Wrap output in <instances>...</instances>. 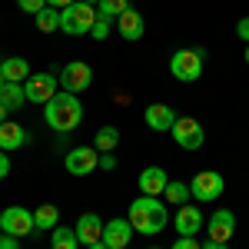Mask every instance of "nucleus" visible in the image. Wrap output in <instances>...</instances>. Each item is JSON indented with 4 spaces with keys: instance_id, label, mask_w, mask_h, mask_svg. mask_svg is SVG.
I'll use <instances>...</instances> for the list:
<instances>
[{
    "instance_id": "nucleus-24",
    "label": "nucleus",
    "mask_w": 249,
    "mask_h": 249,
    "mask_svg": "<svg viewBox=\"0 0 249 249\" xmlns=\"http://www.w3.org/2000/svg\"><path fill=\"white\" fill-rule=\"evenodd\" d=\"M50 249H80L77 232L67 230V226H57V230L50 232Z\"/></svg>"
},
{
    "instance_id": "nucleus-3",
    "label": "nucleus",
    "mask_w": 249,
    "mask_h": 249,
    "mask_svg": "<svg viewBox=\"0 0 249 249\" xmlns=\"http://www.w3.org/2000/svg\"><path fill=\"white\" fill-rule=\"evenodd\" d=\"M203 60H206V47H179V50H173L170 57V73L173 80H179V83H196V80L203 77Z\"/></svg>"
},
{
    "instance_id": "nucleus-9",
    "label": "nucleus",
    "mask_w": 249,
    "mask_h": 249,
    "mask_svg": "<svg viewBox=\"0 0 249 249\" xmlns=\"http://www.w3.org/2000/svg\"><path fill=\"white\" fill-rule=\"evenodd\" d=\"M57 80H60L63 90L83 93V90L93 83V70H90V63H83V60H70V63H63V70L57 73Z\"/></svg>"
},
{
    "instance_id": "nucleus-8",
    "label": "nucleus",
    "mask_w": 249,
    "mask_h": 249,
    "mask_svg": "<svg viewBox=\"0 0 249 249\" xmlns=\"http://www.w3.org/2000/svg\"><path fill=\"white\" fill-rule=\"evenodd\" d=\"M173 140H176V146H183V150H199L203 143H206V130H203V123L199 120H193V116H179L176 123H173Z\"/></svg>"
},
{
    "instance_id": "nucleus-21",
    "label": "nucleus",
    "mask_w": 249,
    "mask_h": 249,
    "mask_svg": "<svg viewBox=\"0 0 249 249\" xmlns=\"http://www.w3.org/2000/svg\"><path fill=\"white\" fill-rule=\"evenodd\" d=\"M0 103L14 113V110H20L23 103H27V93H23V83H3L0 87Z\"/></svg>"
},
{
    "instance_id": "nucleus-11",
    "label": "nucleus",
    "mask_w": 249,
    "mask_h": 249,
    "mask_svg": "<svg viewBox=\"0 0 249 249\" xmlns=\"http://www.w3.org/2000/svg\"><path fill=\"white\" fill-rule=\"evenodd\" d=\"M133 223L126 219V216H116L110 219L107 226H103V243L110 249H130V239H133Z\"/></svg>"
},
{
    "instance_id": "nucleus-15",
    "label": "nucleus",
    "mask_w": 249,
    "mask_h": 249,
    "mask_svg": "<svg viewBox=\"0 0 249 249\" xmlns=\"http://www.w3.org/2000/svg\"><path fill=\"white\" fill-rule=\"evenodd\" d=\"M136 183H140V193H143V196H163L170 176H166L163 166H146V170L136 176Z\"/></svg>"
},
{
    "instance_id": "nucleus-16",
    "label": "nucleus",
    "mask_w": 249,
    "mask_h": 249,
    "mask_svg": "<svg viewBox=\"0 0 249 249\" xmlns=\"http://www.w3.org/2000/svg\"><path fill=\"white\" fill-rule=\"evenodd\" d=\"M173 230L179 232V236H196V232L203 230V213L199 206H179L176 210V219H173Z\"/></svg>"
},
{
    "instance_id": "nucleus-19",
    "label": "nucleus",
    "mask_w": 249,
    "mask_h": 249,
    "mask_svg": "<svg viewBox=\"0 0 249 249\" xmlns=\"http://www.w3.org/2000/svg\"><path fill=\"white\" fill-rule=\"evenodd\" d=\"M0 73H3L7 83H27L30 63H27L23 57H7V60H0Z\"/></svg>"
},
{
    "instance_id": "nucleus-4",
    "label": "nucleus",
    "mask_w": 249,
    "mask_h": 249,
    "mask_svg": "<svg viewBox=\"0 0 249 249\" xmlns=\"http://www.w3.org/2000/svg\"><path fill=\"white\" fill-rule=\"evenodd\" d=\"M96 7L93 3H83L77 0L73 7H67V10H60V30L67 34V37H83V34H90L96 23Z\"/></svg>"
},
{
    "instance_id": "nucleus-1",
    "label": "nucleus",
    "mask_w": 249,
    "mask_h": 249,
    "mask_svg": "<svg viewBox=\"0 0 249 249\" xmlns=\"http://www.w3.org/2000/svg\"><path fill=\"white\" fill-rule=\"evenodd\" d=\"M126 219L133 223L136 232H143V236H156V232L166 230V223H170V210H166V203H163L160 196H143V193H140V199H133L130 210H126Z\"/></svg>"
},
{
    "instance_id": "nucleus-5",
    "label": "nucleus",
    "mask_w": 249,
    "mask_h": 249,
    "mask_svg": "<svg viewBox=\"0 0 249 249\" xmlns=\"http://www.w3.org/2000/svg\"><path fill=\"white\" fill-rule=\"evenodd\" d=\"M223 186H226V179L216 170H203L190 179V193H193L196 203H216L223 196Z\"/></svg>"
},
{
    "instance_id": "nucleus-30",
    "label": "nucleus",
    "mask_w": 249,
    "mask_h": 249,
    "mask_svg": "<svg viewBox=\"0 0 249 249\" xmlns=\"http://www.w3.org/2000/svg\"><path fill=\"white\" fill-rule=\"evenodd\" d=\"M0 249H20V239L10 232H0Z\"/></svg>"
},
{
    "instance_id": "nucleus-12",
    "label": "nucleus",
    "mask_w": 249,
    "mask_h": 249,
    "mask_svg": "<svg viewBox=\"0 0 249 249\" xmlns=\"http://www.w3.org/2000/svg\"><path fill=\"white\" fill-rule=\"evenodd\" d=\"M232 232H236V213L232 210H216L206 223V239H216V243H230Z\"/></svg>"
},
{
    "instance_id": "nucleus-28",
    "label": "nucleus",
    "mask_w": 249,
    "mask_h": 249,
    "mask_svg": "<svg viewBox=\"0 0 249 249\" xmlns=\"http://www.w3.org/2000/svg\"><path fill=\"white\" fill-rule=\"evenodd\" d=\"M17 7L23 10V14H30V17H37L40 10L47 7V0H17Z\"/></svg>"
},
{
    "instance_id": "nucleus-34",
    "label": "nucleus",
    "mask_w": 249,
    "mask_h": 249,
    "mask_svg": "<svg viewBox=\"0 0 249 249\" xmlns=\"http://www.w3.org/2000/svg\"><path fill=\"white\" fill-rule=\"evenodd\" d=\"M77 0H47V7H53V10H67V7H73Z\"/></svg>"
},
{
    "instance_id": "nucleus-7",
    "label": "nucleus",
    "mask_w": 249,
    "mask_h": 249,
    "mask_svg": "<svg viewBox=\"0 0 249 249\" xmlns=\"http://www.w3.org/2000/svg\"><path fill=\"white\" fill-rule=\"evenodd\" d=\"M34 213L27 210V206H7V210L0 213V232H10V236H34Z\"/></svg>"
},
{
    "instance_id": "nucleus-20",
    "label": "nucleus",
    "mask_w": 249,
    "mask_h": 249,
    "mask_svg": "<svg viewBox=\"0 0 249 249\" xmlns=\"http://www.w3.org/2000/svg\"><path fill=\"white\" fill-rule=\"evenodd\" d=\"M34 226H37V232H53L60 226V210L53 206V203L37 206V213H34Z\"/></svg>"
},
{
    "instance_id": "nucleus-18",
    "label": "nucleus",
    "mask_w": 249,
    "mask_h": 249,
    "mask_svg": "<svg viewBox=\"0 0 249 249\" xmlns=\"http://www.w3.org/2000/svg\"><path fill=\"white\" fill-rule=\"evenodd\" d=\"M23 143H27V130H23L20 123H14V120H3V123H0V150H3V153H14Z\"/></svg>"
},
{
    "instance_id": "nucleus-10",
    "label": "nucleus",
    "mask_w": 249,
    "mask_h": 249,
    "mask_svg": "<svg viewBox=\"0 0 249 249\" xmlns=\"http://www.w3.org/2000/svg\"><path fill=\"white\" fill-rule=\"evenodd\" d=\"M57 83L60 80L53 73H30L27 83H23V93L30 103H40V107H47L53 96H57Z\"/></svg>"
},
{
    "instance_id": "nucleus-14",
    "label": "nucleus",
    "mask_w": 249,
    "mask_h": 249,
    "mask_svg": "<svg viewBox=\"0 0 249 249\" xmlns=\"http://www.w3.org/2000/svg\"><path fill=\"white\" fill-rule=\"evenodd\" d=\"M103 219L96 216V213H83L77 219V226H73V232H77V239H80V246H90V243H100L103 239Z\"/></svg>"
},
{
    "instance_id": "nucleus-29",
    "label": "nucleus",
    "mask_w": 249,
    "mask_h": 249,
    "mask_svg": "<svg viewBox=\"0 0 249 249\" xmlns=\"http://www.w3.org/2000/svg\"><path fill=\"white\" fill-rule=\"evenodd\" d=\"M170 249H203V243L196 239V236H176V243Z\"/></svg>"
},
{
    "instance_id": "nucleus-37",
    "label": "nucleus",
    "mask_w": 249,
    "mask_h": 249,
    "mask_svg": "<svg viewBox=\"0 0 249 249\" xmlns=\"http://www.w3.org/2000/svg\"><path fill=\"white\" fill-rule=\"evenodd\" d=\"M3 120H10V110H7V107L0 103V123H3Z\"/></svg>"
},
{
    "instance_id": "nucleus-40",
    "label": "nucleus",
    "mask_w": 249,
    "mask_h": 249,
    "mask_svg": "<svg viewBox=\"0 0 249 249\" xmlns=\"http://www.w3.org/2000/svg\"><path fill=\"white\" fill-rule=\"evenodd\" d=\"M83 3H93V7H96V3H100V0H83Z\"/></svg>"
},
{
    "instance_id": "nucleus-2",
    "label": "nucleus",
    "mask_w": 249,
    "mask_h": 249,
    "mask_svg": "<svg viewBox=\"0 0 249 249\" xmlns=\"http://www.w3.org/2000/svg\"><path fill=\"white\" fill-rule=\"evenodd\" d=\"M43 120L53 133H73L83 120V103L70 90H57V96L43 107Z\"/></svg>"
},
{
    "instance_id": "nucleus-27",
    "label": "nucleus",
    "mask_w": 249,
    "mask_h": 249,
    "mask_svg": "<svg viewBox=\"0 0 249 249\" xmlns=\"http://www.w3.org/2000/svg\"><path fill=\"white\" fill-rule=\"evenodd\" d=\"M113 23H116V20H107V17H96V23H93V30H90V37H93V40H107V37H110V30H113Z\"/></svg>"
},
{
    "instance_id": "nucleus-13",
    "label": "nucleus",
    "mask_w": 249,
    "mask_h": 249,
    "mask_svg": "<svg viewBox=\"0 0 249 249\" xmlns=\"http://www.w3.org/2000/svg\"><path fill=\"white\" fill-rule=\"evenodd\" d=\"M143 120H146V126H150L153 133H166V130H173V123H176L179 116H176V110H173L170 103H150L146 113H143Z\"/></svg>"
},
{
    "instance_id": "nucleus-41",
    "label": "nucleus",
    "mask_w": 249,
    "mask_h": 249,
    "mask_svg": "<svg viewBox=\"0 0 249 249\" xmlns=\"http://www.w3.org/2000/svg\"><path fill=\"white\" fill-rule=\"evenodd\" d=\"M3 83H7V80H3V73H0V87H3Z\"/></svg>"
},
{
    "instance_id": "nucleus-38",
    "label": "nucleus",
    "mask_w": 249,
    "mask_h": 249,
    "mask_svg": "<svg viewBox=\"0 0 249 249\" xmlns=\"http://www.w3.org/2000/svg\"><path fill=\"white\" fill-rule=\"evenodd\" d=\"M87 249H110V246H107V243L100 239V243H90V246H87Z\"/></svg>"
},
{
    "instance_id": "nucleus-22",
    "label": "nucleus",
    "mask_w": 249,
    "mask_h": 249,
    "mask_svg": "<svg viewBox=\"0 0 249 249\" xmlns=\"http://www.w3.org/2000/svg\"><path fill=\"white\" fill-rule=\"evenodd\" d=\"M163 199H166L170 206H186V203L193 199L190 183H179V179H170V183H166V190H163Z\"/></svg>"
},
{
    "instance_id": "nucleus-17",
    "label": "nucleus",
    "mask_w": 249,
    "mask_h": 249,
    "mask_svg": "<svg viewBox=\"0 0 249 249\" xmlns=\"http://www.w3.org/2000/svg\"><path fill=\"white\" fill-rule=\"evenodd\" d=\"M116 30H120V37H123V40L136 43V40H143V34H146V20H143L140 10L130 7L123 17H116Z\"/></svg>"
},
{
    "instance_id": "nucleus-35",
    "label": "nucleus",
    "mask_w": 249,
    "mask_h": 249,
    "mask_svg": "<svg viewBox=\"0 0 249 249\" xmlns=\"http://www.w3.org/2000/svg\"><path fill=\"white\" fill-rule=\"evenodd\" d=\"M203 249H230V243H216V239H203Z\"/></svg>"
},
{
    "instance_id": "nucleus-26",
    "label": "nucleus",
    "mask_w": 249,
    "mask_h": 249,
    "mask_svg": "<svg viewBox=\"0 0 249 249\" xmlns=\"http://www.w3.org/2000/svg\"><path fill=\"white\" fill-rule=\"evenodd\" d=\"M37 30H40V34H57V30H60V10L43 7V10L37 14Z\"/></svg>"
},
{
    "instance_id": "nucleus-32",
    "label": "nucleus",
    "mask_w": 249,
    "mask_h": 249,
    "mask_svg": "<svg viewBox=\"0 0 249 249\" xmlns=\"http://www.w3.org/2000/svg\"><path fill=\"white\" fill-rule=\"evenodd\" d=\"M100 170H116V156L113 153H100Z\"/></svg>"
},
{
    "instance_id": "nucleus-42",
    "label": "nucleus",
    "mask_w": 249,
    "mask_h": 249,
    "mask_svg": "<svg viewBox=\"0 0 249 249\" xmlns=\"http://www.w3.org/2000/svg\"><path fill=\"white\" fill-rule=\"evenodd\" d=\"M150 249H160V246H150Z\"/></svg>"
},
{
    "instance_id": "nucleus-39",
    "label": "nucleus",
    "mask_w": 249,
    "mask_h": 249,
    "mask_svg": "<svg viewBox=\"0 0 249 249\" xmlns=\"http://www.w3.org/2000/svg\"><path fill=\"white\" fill-rule=\"evenodd\" d=\"M243 60H246V63H249V43H246V50H243Z\"/></svg>"
},
{
    "instance_id": "nucleus-31",
    "label": "nucleus",
    "mask_w": 249,
    "mask_h": 249,
    "mask_svg": "<svg viewBox=\"0 0 249 249\" xmlns=\"http://www.w3.org/2000/svg\"><path fill=\"white\" fill-rule=\"evenodd\" d=\"M236 37L243 40V43H249V17H243L239 23H236Z\"/></svg>"
},
{
    "instance_id": "nucleus-23",
    "label": "nucleus",
    "mask_w": 249,
    "mask_h": 249,
    "mask_svg": "<svg viewBox=\"0 0 249 249\" xmlns=\"http://www.w3.org/2000/svg\"><path fill=\"white\" fill-rule=\"evenodd\" d=\"M93 146L100 153H113L116 146H120V130L116 126H100L96 136H93Z\"/></svg>"
},
{
    "instance_id": "nucleus-6",
    "label": "nucleus",
    "mask_w": 249,
    "mask_h": 249,
    "mask_svg": "<svg viewBox=\"0 0 249 249\" xmlns=\"http://www.w3.org/2000/svg\"><path fill=\"white\" fill-rule=\"evenodd\" d=\"M63 170L70 176H90L93 170H100V150L96 146H73V150H67Z\"/></svg>"
},
{
    "instance_id": "nucleus-36",
    "label": "nucleus",
    "mask_w": 249,
    "mask_h": 249,
    "mask_svg": "<svg viewBox=\"0 0 249 249\" xmlns=\"http://www.w3.org/2000/svg\"><path fill=\"white\" fill-rule=\"evenodd\" d=\"M113 100H116V103H120V107H130V96L123 93V90H120V93H116V96H113Z\"/></svg>"
},
{
    "instance_id": "nucleus-25",
    "label": "nucleus",
    "mask_w": 249,
    "mask_h": 249,
    "mask_svg": "<svg viewBox=\"0 0 249 249\" xmlns=\"http://www.w3.org/2000/svg\"><path fill=\"white\" fill-rule=\"evenodd\" d=\"M126 10H130V0H100V3H96V14L107 17V20L123 17Z\"/></svg>"
},
{
    "instance_id": "nucleus-33",
    "label": "nucleus",
    "mask_w": 249,
    "mask_h": 249,
    "mask_svg": "<svg viewBox=\"0 0 249 249\" xmlns=\"http://www.w3.org/2000/svg\"><path fill=\"white\" fill-rule=\"evenodd\" d=\"M3 176H10V153L0 150V179H3Z\"/></svg>"
}]
</instances>
